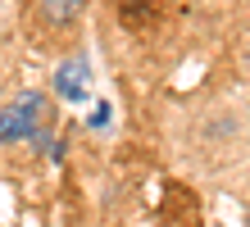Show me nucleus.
Listing matches in <instances>:
<instances>
[{
  "label": "nucleus",
  "mask_w": 250,
  "mask_h": 227,
  "mask_svg": "<svg viewBox=\"0 0 250 227\" xmlns=\"http://www.w3.org/2000/svg\"><path fill=\"white\" fill-rule=\"evenodd\" d=\"M82 5H86V0H41L37 19L41 23H55V27H68V23H78Z\"/></svg>",
  "instance_id": "nucleus-3"
},
{
  "label": "nucleus",
  "mask_w": 250,
  "mask_h": 227,
  "mask_svg": "<svg viewBox=\"0 0 250 227\" xmlns=\"http://www.w3.org/2000/svg\"><path fill=\"white\" fill-rule=\"evenodd\" d=\"M41 109H46V100L37 96V91H27L23 100H14L9 109H0V141H19V136H37L41 127Z\"/></svg>",
  "instance_id": "nucleus-1"
},
{
  "label": "nucleus",
  "mask_w": 250,
  "mask_h": 227,
  "mask_svg": "<svg viewBox=\"0 0 250 227\" xmlns=\"http://www.w3.org/2000/svg\"><path fill=\"white\" fill-rule=\"evenodd\" d=\"M86 82H91V64H86V59H68V64L55 68V91H60L64 100H73V104L91 96Z\"/></svg>",
  "instance_id": "nucleus-2"
}]
</instances>
